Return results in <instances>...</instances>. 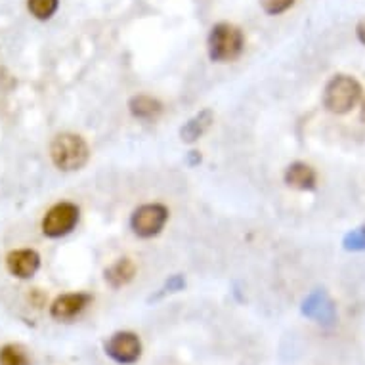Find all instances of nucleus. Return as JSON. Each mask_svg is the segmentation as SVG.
<instances>
[{
	"label": "nucleus",
	"instance_id": "obj_17",
	"mask_svg": "<svg viewBox=\"0 0 365 365\" xmlns=\"http://www.w3.org/2000/svg\"><path fill=\"white\" fill-rule=\"evenodd\" d=\"M344 249H348V251H365V226L352 230L344 237Z\"/></svg>",
	"mask_w": 365,
	"mask_h": 365
},
{
	"label": "nucleus",
	"instance_id": "obj_2",
	"mask_svg": "<svg viewBox=\"0 0 365 365\" xmlns=\"http://www.w3.org/2000/svg\"><path fill=\"white\" fill-rule=\"evenodd\" d=\"M209 56L212 61L226 63V61L237 60L245 48V36L240 27L232 24H218L210 29L209 41Z\"/></svg>",
	"mask_w": 365,
	"mask_h": 365
},
{
	"label": "nucleus",
	"instance_id": "obj_18",
	"mask_svg": "<svg viewBox=\"0 0 365 365\" xmlns=\"http://www.w3.org/2000/svg\"><path fill=\"white\" fill-rule=\"evenodd\" d=\"M356 35H358V41L361 42V44H365V18L361 19L358 24V27H356Z\"/></svg>",
	"mask_w": 365,
	"mask_h": 365
},
{
	"label": "nucleus",
	"instance_id": "obj_10",
	"mask_svg": "<svg viewBox=\"0 0 365 365\" xmlns=\"http://www.w3.org/2000/svg\"><path fill=\"white\" fill-rule=\"evenodd\" d=\"M316 170L306 165V163H293L285 170V184L289 187L300 190V192H310L316 187Z\"/></svg>",
	"mask_w": 365,
	"mask_h": 365
},
{
	"label": "nucleus",
	"instance_id": "obj_14",
	"mask_svg": "<svg viewBox=\"0 0 365 365\" xmlns=\"http://www.w3.org/2000/svg\"><path fill=\"white\" fill-rule=\"evenodd\" d=\"M60 0H27V10L38 21H46L56 14Z\"/></svg>",
	"mask_w": 365,
	"mask_h": 365
},
{
	"label": "nucleus",
	"instance_id": "obj_15",
	"mask_svg": "<svg viewBox=\"0 0 365 365\" xmlns=\"http://www.w3.org/2000/svg\"><path fill=\"white\" fill-rule=\"evenodd\" d=\"M0 365H31L29 356L18 344H6L0 348Z\"/></svg>",
	"mask_w": 365,
	"mask_h": 365
},
{
	"label": "nucleus",
	"instance_id": "obj_9",
	"mask_svg": "<svg viewBox=\"0 0 365 365\" xmlns=\"http://www.w3.org/2000/svg\"><path fill=\"white\" fill-rule=\"evenodd\" d=\"M302 314L308 316L310 319H316L317 324L329 325L335 322V304L331 302V299L324 291H316L312 293L302 304Z\"/></svg>",
	"mask_w": 365,
	"mask_h": 365
},
{
	"label": "nucleus",
	"instance_id": "obj_7",
	"mask_svg": "<svg viewBox=\"0 0 365 365\" xmlns=\"http://www.w3.org/2000/svg\"><path fill=\"white\" fill-rule=\"evenodd\" d=\"M90 302H92V297L86 293L61 294L50 306V316L58 322H69L73 317H77Z\"/></svg>",
	"mask_w": 365,
	"mask_h": 365
},
{
	"label": "nucleus",
	"instance_id": "obj_4",
	"mask_svg": "<svg viewBox=\"0 0 365 365\" xmlns=\"http://www.w3.org/2000/svg\"><path fill=\"white\" fill-rule=\"evenodd\" d=\"M78 224V207L69 201L56 203L42 218V232L48 237H63Z\"/></svg>",
	"mask_w": 365,
	"mask_h": 365
},
{
	"label": "nucleus",
	"instance_id": "obj_19",
	"mask_svg": "<svg viewBox=\"0 0 365 365\" xmlns=\"http://www.w3.org/2000/svg\"><path fill=\"white\" fill-rule=\"evenodd\" d=\"M359 119H361V123H365V100L361 102V111H359Z\"/></svg>",
	"mask_w": 365,
	"mask_h": 365
},
{
	"label": "nucleus",
	"instance_id": "obj_13",
	"mask_svg": "<svg viewBox=\"0 0 365 365\" xmlns=\"http://www.w3.org/2000/svg\"><path fill=\"white\" fill-rule=\"evenodd\" d=\"M128 109L130 113L136 117V119L142 120H153L157 119L163 111V103L159 100L151 96H145V94H140V96L130 98L128 102Z\"/></svg>",
	"mask_w": 365,
	"mask_h": 365
},
{
	"label": "nucleus",
	"instance_id": "obj_6",
	"mask_svg": "<svg viewBox=\"0 0 365 365\" xmlns=\"http://www.w3.org/2000/svg\"><path fill=\"white\" fill-rule=\"evenodd\" d=\"M106 354L117 364L130 365L138 361L142 356V342L138 335L130 331H119L109 336V341H106Z\"/></svg>",
	"mask_w": 365,
	"mask_h": 365
},
{
	"label": "nucleus",
	"instance_id": "obj_20",
	"mask_svg": "<svg viewBox=\"0 0 365 365\" xmlns=\"http://www.w3.org/2000/svg\"><path fill=\"white\" fill-rule=\"evenodd\" d=\"M364 226H365V224H364Z\"/></svg>",
	"mask_w": 365,
	"mask_h": 365
},
{
	"label": "nucleus",
	"instance_id": "obj_5",
	"mask_svg": "<svg viewBox=\"0 0 365 365\" xmlns=\"http://www.w3.org/2000/svg\"><path fill=\"white\" fill-rule=\"evenodd\" d=\"M168 220V209L165 205L150 203L142 205L140 209L134 210L130 218V227L134 234L144 240H150L153 235L161 232Z\"/></svg>",
	"mask_w": 365,
	"mask_h": 365
},
{
	"label": "nucleus",
	"instance_id": "obj_12",
	"mask_svg": "<svg viewBox=\"0 0 365 365\" xmlns=\"http://www.w3.org/2000/svg\"><path fill=\"white\" fill-rule=\"evenodd\" d=\"M134 276H136V264L132 262L130 258H119L106 269V282L113 289L125 287L126 283L134 279Z\"/></svg>",
	"mask_w": 365,
	"mask_h": 365
},
{
	"label": "nucleus",
	"instance_id": "obj_16",
	"mask_svg": "<svg viewBox=\"0 0 365 365\" xmlns=\"http://www.w3.org/2000/svg\"><path fill=\"white\" fill-rule=\"evenodd\" d=\"M258 2L268 16H279L294 4V0H258Z\"/></svg>",
	"mask_w": 365,
	"mask_h": 365
},
{
	"label": "nucleus",
	"instance_id": "obj_1",
	"mask_svg": "<svg viewBox=\"0 0 365 365\" xmlns=\"http://www.w3.org/2000/svg\"><path fill=\"white\" fill-rule=\"evenodd\" d=\"M50 157L60 170H78L88 163V144L78 134H58L50 144Z\"/></svg>",
	"mask_w": 365,
	"mask_h": 365
},
{
	"label": "nucleus",
	"instance_id": "obj_11",
	"mask_svg": "<svg viewBox=\"0 0 365 365\" xmlns=\"http://www.w3.org/2000/svg\"><path fill=\"white\" fill-rule=\"evenodd\" d=\"M212 120H215V113H212L210 109H203L201 113L192 117L186 125L180 128V138L184 140L186 144H192V142L199 140L205 132L209 130L210 125H212Z\"/></svg>",
	"mask_w": 365,
	"mask_h": 365
},
{
	"label": "nucleus",
	"instance_id": "obj_8",
	"mask_svg": "<svg viewBox=\"0 0 365 365\" xmlns=\"http://www.w3.org/2000/svg\"><path fill=\"white\" fill-rule=\"evenodd\" d=\"M6 268L18 279H29L41 268V257L33 249H18L6 257Z\"/></svg>",
	"mask_w": 365,
	"mask_h": 365
},
{
	"label": "nucleus",
	"instance_id": "obj_3",
	"mask_svg": "<svg viewBox=\"0 0 365 365\" xmlns=\"http://www.w3.org/2000/svg\"><path fill=\"white\" fill-rule=\"evenodd\" d=\"M361 100V84L350 75H335L324 92V106L335 115H344Z\"/></svg>",
	"mask_w": 365,
	"mask_h": 365
}]
</instances>
